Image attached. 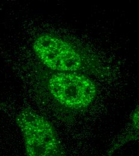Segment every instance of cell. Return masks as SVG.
I'll list each match as a JSON object with an SVG mask.
<instances>
[{
  "instance_id": "cell-1",
  "label": "cell",
  "mask_w": 139,
  "mask_h": 156,
  "mask_svg": "<svg viewBox=\"0 0 139 156\" xmlns=\"http://www.w3.org/2000/svg\"><path fill=\"white\" fill-rule=\"evenodd\" d=\"M16 122L26 156H65L54 127L45 117L32 109L24 108L17 114Z\"/></svg>"
},
{
  "instance_id": "cell-2",
  "label": "cell",
  "mask_w": 139,
  "mask_h": 156,
  "mask_svg": "<svg viewBox=\"0 0 139 156\" xmlns=\"http://www.w3.org/2000/svg\"><path fill=\"white\" fill-rule=\"evenodd\" d=\"M47 87L56 101L72 109L87 108L97 96V88L94 82L76 73H55L49 78Z\"/></svg>"
},
{
  "instance_id": "cell-3",
  "label": "cell",
  "mask_w": 139,
  "mask_h": 156,
  "mask_svg": "<svg viewBox=\"0 0 139 156\" xmlns=\"http://www.w3.org/2000/svg\"><path fill=\"white\" fill-rule=\"evenodd\" d=\"M33 48L40 61L50 69L75 73L83 67L79 53L69 43L53 35L41 34L34 40Z\"/></svg>"
},
{
  "instance_id": "cell-4",
  "label": "cell",
  "mask_w": 139,
  "mask_h": 156,
  "mask_svg": "<svg viewBox=\"0 0 139 156\" xmlns=\"http://www.w3.org/2000/svg\"><path fill=\"white\" fill-rule=\"evenodd\" d=\"M130 128L128 132L123 134L120 139L117 140L116 144L108 151L107 156H112L115 150L130 141L139 140V105L135 109L131 115Z\"/></svg>"
}]
</instances>
